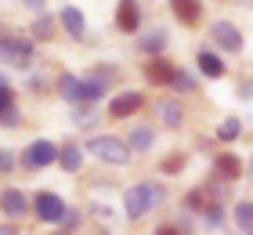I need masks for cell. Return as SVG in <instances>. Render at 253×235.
I'll list each match as a JSON object with an SVG mask.
<instances>
[{"mask_svg": "<svg viewBox=\"0 0 253 235\" xmlns=\"http://www.w3.org/2000/svg\"><path fill=\"white\" fill-rule=\"evenodd\" d=\"M199 73L203 76H210V80H221L224 76V62H221V54H213V51H199Z\"/></svg>", "mask_w": 253, "mask_h": 235, "instance_id": "obj_16", "label": "cell"}, {"mask_svg": "<svg viewBox=\"0 0 253 235\" xmlns=\"http://www.w3.org/2000/svg\"><path fill=\"white\" fill-rule=\"evenodd\" d=\"M58 225L69 232V235H73L76 228H80V214H76V210H65V214H62V221H58Z\"/></svg>", "mask_w": 253, "mask_h": 235, "instance_id": "obj_28", "label": "cell"}, {"mask_svg": "<svg viewBox=\"0 0 253 235\" xmlns=\"http://www.w3.org/2000/svg\"><path fill=\"white\" fill-rule=\"evenodd\" d=\"M54 235H69V232H54Z\"/></svg>", "mask_w": 253, "mask_h": 235, "instance_id": "obj_37", "label": "cell"}, {"mask_svg": "<svg viewBox=\"0 0 253 235\" xmlns=\"http://www.w3.org/2000/svg\"><path fill=\"white\" fill-rule=\"evenodd\" d=\"M7 109H15V94H11V87L0 91V112H7Z\"/></svg>", "mask_w": 253, "mask_h": 235, "instance_id": "obj_32", "label": "cell"}, {"mask_svg": "<svg viewBox=\"0 0 253 235\" xmlns=\"http://www.w3.org/2000/svg\"><path fill=\"white\" fill-rule=\"evenodd\" d=\"M152 145H156V134L148 127H134L130 138H126V148H134V152H148Z\"/></svg>", "mask_w": 253, "mask_h": 235, "instance_id": "obj_19", "label": "cell"}, {"mask_svg": "<svg viewBox=\"0 0 253 235\" xmlns=\"http://www.w3.org/2000/svg\"><path fill=\"white\" fill-rule=\"evenodd\" d=\"M0 123H4V127H18V123H22L18 109H7V112H0Z\"/></svg>", "mask_w": 253, "mask_h": 235, "instance_id": "obj_31", "label": "cell"}, {"mask_svg": "<svg viewBox=\"0 0 253 235\" xmlns=\"http://www.w3.org/2000/svg\"><path fill=\"white\" fill-rule=\"evenodd\" d=\"M156 235H185V232H177V228H174V225H163V228H159V232H156Z\"/></svg>", "mask_w": 253, "mask_h": 235, "instance_id": "obj_33", "label": "cell"}, {"mask_svg": "<svg viewBox=\"0 0 253 235\" xmlns=\"http://www.w3.org/2000/svg\"><path fill=\"white\" fill-rule=\"evenodd\" d=\"M0 62H11L18 69H26L33 62V44L18 40V37H4V40H0Z\"/></svg>", "mask_w": 253, "mask_h": 235, "instance_id": "obj_5", "label": "cell"}, {"mask_svg": "<svg viewBox=\"0 0 253 235\" xmlns=\"http://www.w3.org/2000/svg\"><path fill=\"white\" fill-rule=\"evenodd\" d=\"M116 26L123 33H137V26H141V7H137V0H120L116 7Z\"/></svg>", "mask_w": 253, "mask_h": 235, "instance_id": "obj_10", "label": "cell"}, {"mask_svg": "<svg viewBox=\"0 0 253 235\" xmlns=\"http://www.w3.org/2000/svg\"><path fill=\"white\" fill-rule=\"evenodd\" d=\"M58 22H62V29H65L73 40H84V33H87V22H84V15H80V7L65 4V7H62V15H58Z\"/></svg>", "mask_w": 253, "mask_h": 235, "instance_id": "obj_11", "label": "cell"}, {"mask_svg": "<svg viewBox=\"0 0 253 235\" xmlns=\"http://www.w3.org/2000/svg\"><path fill=\"white\" fill-rule=\"evenodd\" d=\"M4 87H7V76H4V73H0V91H4Z\"/></svg>", "mask_w": 253, "mask_h": 235, "instance_id": "obj_36", "label": "cell"}, {"mask_svg": "<svg viewBox=\"0 0 253 235\" xmlns=\"http://www.w3.org/2000/svg\"><path fill=\"white\" fill-rule=\"evenodd\" d=\"M170 11H174V18L185 22V26H195V22L203 18V4L199 0H170Z\"/></svg>", "mask_w": 253, "mask_h": 235, "instance_id": "obj_12", "label": "cell"}, {"mask_svg": "<svg viewBox=\"0 0 253 235\" xmlns=\"http://www.w3.org/2000/svg\"><path fill=\"white\" fill-rule=\"evenodd\" d=\"M159 199H163V192H159L156 185H134V188H126V195H123V210H126L130 221H137V217H145Z\"/></svg>", "mask_w": 253, "mask_h": 235, "instance_id": "obj_2", "label": "cell"}, {"mask_svg": "<svg viewBox=\"0 0 253 235\" xmlns=\"http://www.w3.org/2000/svg\"><path fill=\"white\" fill-rule=\"evenodd\" d=\"M163 47H167V29H152V33L141 37V51L145 54H159Z\"/></svg>", "mask_w": 253, "mask_h": 235, "instance_id": "obj_23", "label": "cell"}, {"mask_svg": "<svg viewBox=\"0 0 253 235\" xmlns=\"http://www.w3.org/2000/svg\"><path fill=\"white\" fill-rule=\"evenodd\" d=\"M58 94H62L69 105H80V101H84V80L73 76V73L58 76Z\"/></svg>", "mask_w": 253, "mask_h": 235, "instance_id": "obj_15", "label": "cell"}, {"mask_svg": "<svg viewBox=\"0 0 253 235\" xmlns=\"http://www.w3.org/2000/svg\"><path fill=\"white\" fill-rule=\"evenodd\" d=\"M65 210L69 206H65V199L58 192H37V199H33V214L40 221H47V225H58Z\"/></svg>", "mask_w": 253, "mask_h": 235, "instance_id": "obj_4", "label": "cell"}, {"mask_svg": "<svg viewBox=\"0 0 253 235\" xmlns=\"http://www.w3.org/2000/svg\"><path fill=\"white\" fill-rule=\"evenodd\" d=\"M239 134H243V120H224L221 127H217V138L221 141H235Z\"/></svg>", "mask_w": 253, "mask_h": 235, "instance_id": "obj_24", "label": "cell"}, {"mask_svg": "<svg viewBox=\"0 0 253 235\" xmlns=\"http://www.w3.org/2000/svg\"><path fill=\"white\" fill-rule=\"evenodd\" d=\"M11 170H15V156L7 148H0V174H11Z\"/></svg>", "mask_w": 253, "mask_h": 235, "instance_id": "obj_30", "label": "cell"}, {"mask_svg": "<svg viewBox=\"0 0 253 235\" xmlns=\"http://www.w3.org/2000/svg\"><path fill=\"white\" fill-rule=\"evenodd\" d=\"M213 185H203V188H192V192L185 195V206L188 210H206V206H213Z\"/></svg>", "mask_w": 253, "mask_h": 235, "instance_id": "obj_20", "label": "cell"}, {"mask_svg": "<svg viewBox=\"0 0 253 235\" xmlns=\"http://www.w3.org/2000/svg\"><path fill=\"white\" fill-rule=\"evenodd\" d=\"M94 120H98V105H90V101H80V105H73V123L76 127H94Z\"/></svg>", "mask_w": 253, "mask_h": 235, "instance_id": "obj_21", "label": "cell"}, {"mask_svg": "<svg viewBox=\"0 0 253 235\" xmlns=\"http://www.w3.org/2000/svg\"><path fill=\"white\" fill-rule=\"evenodd\" d=\"M112 76H116V69H94V73L84 80V101L98 105L101 98H105V91H109V84H112Z\"/></svg>", "mask_w": 253, "mask_h": 235, "instance_id": "obj_7", "label": "cell"}, {"mask_svg": "<svg viewBox=\"0 0 253 235\" xmlns=\"http://www.w3.org/2000/svg\"><path fill=\"white\" fill-rule=\"evenodd\" d=\"M174 73L177 69L170 65V62H163V58H152V62L145 65V76H148V84H174Z\"/></svg>", "mask_w": 253, "mask_h": 235, "instance_id": "obj_13", "label": "cell"}, {"mask_svg": "<svg viewBox=\"0 0 253 235\" xmlns=\"http://www.w3.org/2000/svg\"><path fill=\"white\" fill-rule=\"evenodd\" d=\"M33 37H37V40H51V37H54V18L40 15V18H37V26H33Z\"/></svg>", "mask_w": 253, "mask_h": 235, "instance_id": "obj_25", "label": "cell"}, {"mask_svg": "<svg viewBox=\"0 0 253 235\" xmlns=\"http://www.w3.org/2000/svg\"><path fill=\"white\" fill-rule=\"evenodd\" d=\"M156 112L163 116V123H167V127H181V120H185V109H181L177 101H159V105H156Z\"/></svg>", "mask_w": 253, "mask_h": 235, "instance_id": "obj_22", "label": "cell"}, {"mask_svg": "<svg viewBox=\"0 0 253 235\" xmlns=\"http://www.w3.org/2000/svg\"><path fill=\"white\" fill-rule=\"evenodd\" d=\"M58 163H62L65 174H76L80 167H84V148L80 145H62L58 148Z\"/></svg>", "mask_w": 253, "mask_h": 235, "instance_id": "obj_18", "label": "cell"}, {"mask_svg": "<svg viewBox=\"0 0 253 235\" xmlns=\"http://www.w3.org/2000/svg\"><path fill=\"white\" fill-rule=\"evenodd\" d=\"M181 167H185V156H167L163 159V174H177Z\"/></svg>", "mask_w": 253, "mask_h": 235, "instance_id": "obj_29", "label": "cell"}, {"mask_svg": "<svg viewBox=\"0 0 253 235\" xmlns=\"http://www.w3.org/2000/svg\"><path fill=\"white\" fill-rule=\"evenodd\" d=\"M29 7H37V11H43V4H47V0H26Z\"/></svg>", "mask_w": 253, "mask_h": 235, "instance_id": "obj_35", "label": "cell"}, {"mask_svg": "<svg viewBox=\"0 0 253 235\" xmlns=\"http://www.w3.org/2000/svg\"><path fill=\"white\" fill-rule=\"evenodd\" d=\"M0 235H18V232H15V225H0Z\"/></svg>", "mask_w": 253, "mask_h": 235, "instance_id": "obj_34", "label": "cell"}, {"mask_svg": "<svg viewBox=\"0 0 253 235\" xmlns=\"http://www.w3.org/2000/svg\"><path fill=\"white\" fill-rule=\"evenodd\" d=\"M0 210H4L11 221H18V217L29 214V199L22 195L18 188H7V192H0Z\"/></svg>", "mask_w": 253, "mask_h": 235, "instance_id": "obj_9", "label": "cell"}, {"mask_svg": "<svg viewBox=\"0 0 253 235\" xmlns=\"http://www.w3.org/2000/svg\"><path fill=\"white\" fill-rule=\"evenodd\" d=\"M213 170H217V178H224V181L243 178V163H239V156H232V152H221V156L213 159Z\"/></svg>", "mask_w": 253, "mask_h": 235, "instance_id": "obj_14", "label": "cell"}, {"mask_svg": "<svg viewBox=\"0 0 253 235\" xmlns=\"http://www.w3.org/2000/svg\"><path fill=\"white\" fill-rule=\"evenodd\" d=\"M170 87H174V91H195V76L192 73H185V69H177V73H174V84H170Z\"/></svg>", "mask_w": 253, "mask_h": 235, "instance_id": "obj_26", "label": "cell"}, {"mask_svg": "<svg viewBox=\"0 0 253 235\" xmlns=\"http://www.w3.org/2000/svg\"><path fill=\"white\" fill-rule=\"evenodd\" d=\"M22 163H26L29 170H43V167H51V163H58V145L47 138H37L33 145L26 148V156H22Z\"/></svg>", "mask_w": 253, "mask_h": 235, "instance_id": "obj_3", "label": "cell"}, {"mask_svg": "<svg viewBox=\"0 0 253 235\" xmlns=\"http://www.w3.org/2000/svg\"><path fill=\"white\" fill-rule=\"evenodd\" d=\"M87 152L98 159L112 163V167H126V159H130V148H126V141L116 138V134H94L87 141Z\"/></svg>", "mask_w": 253, "mask_h": 235, "instance_id": "obj_1", "label": "cell"}, {"mask_svg": "<svg viewBox=\"0 0 253 235\" xmlns=\"http://www.w3.org/2000/svg\"><path fill=\"white\" fill-rule=\"evenodd\" d=\"M213 44L217 47H221V51H228V54H239V51H243V47H246V37H243V33H239L235 26H232V22H213Z\"/></svg>", "mask_w": 253, "mask_h": 235, "instance_id": "obj_6", "label": "cell"}, {"mask_svg": "<svg viewBox=\"0 0 253 235\" xmlns=\"http://www.w3.org/2000/svg\"><path fill=\"white\" fill-rule=\"evenodd\" d=\"M232 221H235V228L243 232V235H253V199H243V203H235Z\"/></svg>", "mask_w": 253, "mask_h": 235, "instance_id": "obj_17", "label": "cell"}, {"mask_svg": "<svg viewBox=\"0 0 253 235\" xmlns=\"http://www.w3.org/2000/svg\"><path fill=\"white\" fill-rule=\"evenodd\" d=\"M203 221H206L210 228H221V225H224V210L217 206V203H213V206H206V210H203Z\"/></svg>", "mask_w": 253, "mask_h": 235, "instance_id": "obj_27", "label": "cell"}, {"mask_svg": "<svg viewBox=\"0 0 253 235\" xmlns=\"http://www.w3.org/2000/svg\"><path fill=\"white\" fill-rule=\"evenodd\" d=\"M141 105H145L141 94H137V91H126V94H120V98H112L109 116H112V120H126V116H134Z\"/></svg>", "mask_w": 253, "mask_h": 235, "instance_id": "obj_8", "label": "cell"}]
</instances>
